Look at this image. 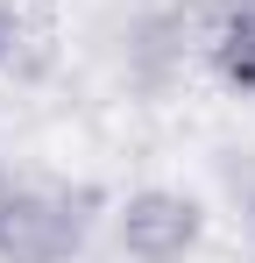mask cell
<instances>
[{
  "label": "cell",
  "instance_id": "obj_1",
  "mask_svg": "<svg viewBox=\"0 0 255 263\" xmlns=\"http://www.w3.org/2000/svg\"><path fill=\"white\" fill-rule=\"evenodd\" d=\"M99 220L92 185L42 171H0V263H78Z\"/></svg>",
  "mask_w": 255,
  "mask_h": 263
},
{
  "label": "cell",
  "instance_id": "obj_2",
  "mask_svg": "<svg viewBox=\"0 0 255 263\" xmlns=\"http://www.w3.org/2000/svg\"><path fill=\"white\" fill-rule=\"evenodd\" d=\"M114 242L128 263H184L206 242V206L177 185H142L114 206Z\"/></svg>",
  "mask_w": 255,
  "mask_h": 263
},
{
  "label": "cell",
  "instance_id": "obj_3",
  "mask_svg": "<svg viewBox=\"0 0 255 263\" xmlns=\"http://www.w3.org/2000/svg\"><path fill=\"white\" fill-rule=\"evenodd\" d=\"M199 57L227 79L234 92H255V0H177Z\"/></svg>",
  "mask_w": 255,
  "mask_h": 263
},
{
  "label": "cell",
  "instance_id": "obj_4",
  "mask_svg": "<svg viewBox=\"0 0 255 263\" xmlns=\"http://www.w3.org/2000/svg\"><path fill=\"white\" fill-rule=\"evenodd\" d=\"M14 50H22V14L0 0V64H14Z\"/></svg>",
  "mask_w": 255,
  "mask_h": 263
},
{
  "label": "cell",
  "instance_id": "obj_5",
  "mask_svg": "<svg viewBox=\"0 0 255 263\" xmlns=\"http://www.w3.org/2000/svg\"><path fill=\"white\" fill-rule=\"evenodd\" d=\"M248 228H255V206H248Z\"/></svg>",
  "mask_w": 255,
  "mask_h": 263
}]
</instances>
